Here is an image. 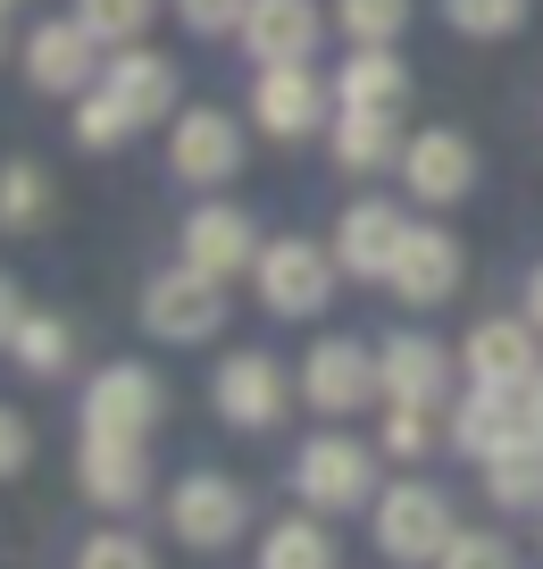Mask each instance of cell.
I'll list each match as a JSON object with an SVG mask.
<instances>
[{
    "label": "cell",
    "mask_w": 543,
    "mask_h": 569,
    "mask_svg": "<svg viewBox=\"0 0 543 569\" xmlns=\"http://www.w3.org/2000/svg\"><path fill=\"white\" fill-rule=\"evenodd\" d=\"M9 352H18V369L59 377V369L76 360V327H68V319H51V310H26L18 336H9Z\"/></svg>",
    "instance_id": "d4e9b609"
},
{
    "label": "cell",
    "mask_w": 543,
    "mask_h": 569,
    "mask_svg": "<svg viewBox=\"0 0 543 569\" xmlns=\"http://www.w3.org/2000/svg\"><path fill=\"white\" fill-rule=\"evenodd\" d=\"M76 569H159V561H151V545H142V536H125V528H101L84 552H76Z\"/></svg>",
    "instance_id": "d6a6232c"
},
{
    "label": "cell",
    "mask_w": 543,
    "mask_h": 569,
    "mask_svg": "<svg viewBox=\"0 0 543 569\" xmlns=\"http://www.w3.org/2000/svg\"><path fill=\"white\" fill-rule=\"evenodd\" d=\"M460 369H469V386H510L519 393L526 377H535V327L526 319H485L469 336V352H460Z\"/></svg>",
    "instance_id": "d6986e66"
},
{
    "label": "cell",
    "mask_w": 543,
    "mask_h": 569,
    "mask_svg": "<svg viewBox=\"0 0 543 569\" xmlns=\"http://www.w3.org/2000/svg\"><path fill=\"white\" fill-rule=\"evenodd\" d=\"M168 168L184 184H234L243 177V126L227 109H184L168 134Z\"/></svg>",
    "instance_id": "ba28073f"
},
{
    "label": "cell",
    "mask_w": 543,
    "mask_h": 569,
    "mask_svg": "<svg viewBox=\"0 0 543 569\" xmlns=\"http://www.w3.org/2000/svg\"><path fill=\"white\" fill-rule=\"evenodd\" d=\"M485 495L502 502V511H543V445L535 436H519L510 452L485 461Z\"/></svg>",
    "instance_id": "cb8c5ba5"
},
{
    "label": "cell",
    "mask_w": 543,
    "mask_h": 569,
    "mask_svg": "<svg viewBox=\"0 0 543 569\" xmlns=\"http://www.w3.org/2000/svg\"><path fill=\"white\" fill-rule=\"evenodd\" d=\"M168 528H175V545H193V552H227L251 528V495L234 478H218V469H193L168 495Z\"/></svg>",
    "instance_id": "3957f363"
},
{
    "label": "cell",
    "mask_w": 543,
    "mask_h": 569,
    "mask_svg": "<svg viewBox=\"0 0 543 569\" xmlns=\"http://www.w3.org/2000/svg\"><path fill=\"white\" fill-rule=\"evenodd\" d=\"M402 101H410L402 59H385V42H360V51L343 59V76H334V109H360V118H402Z\"/></svg>",
    "instance_id": "44dd1931"
},
{
    "label": "cell",
    "mask_w": 543,
    "mask_h": 569,
    "mask_svg": "<svg viewBox=\"0 0 543 569\" xmlns=\"http://www.w3.org/2000/svg\"><path fill=\"white\" fill-rule=\"evenodd\" d=\"M42 218H51V177H42L34 160H9L0 168V227H42Z\"/></svg>",
    "instance_id": "4316f807"
},
{
    "label": "cell",
    "mask_w": 543,
    "mask_h": 569,
    "mask_svg": "<svg viewBox=\"0 0 543 569\" xmlns=\"http://www.w3.org/2000/svg\"><path fill=\"white\" fill-rule=\"evenodd\" d=\"M26 461H34V427H26L9 402H0V478H18Z\"/></svg>",
    "instance_id": "d590c367"
},
{
    "label": "cell",
    "mask_w": 543,
    "mask_h": 569,
    "mask_svg": "<svg viewBox=\"0 0 543 569\" xmlns=\"http://www.w3.org/2000/svg\"><path fill=\"white\" fill-rule=\"evenodd\" d=\"M101 51V42H92V26L84 18H68V26H34V34H26V76H34L42 92H84L92 76L109 68V59H92Z\"/></svg>",
    "instance_id": "4fadbf2b"
},
{
    "label": "cell",
    "mask_w": 543,
    "mask_h": 569,
    "mask_svg": "<svg viewBox=\"0 0 543 569\" xmlns=\"http://www.w3.org/2000/svg\"><path fill=\"white\" fill-rule=\"evenodd\" d=\"M334 160L351 177H369V168L393 160V118H360V109H334Z\"/></svg>",
    "instance_id": "484cf974"
},
{
    "label": "cell",
    "mask_w": 543,
    "mask_h": 569,
    "mask_svg": "<svg viewBox=\"0 0 543 569\" xmlns=\"http://www.w3.org/2000/svg\"><path fill=\"white\" fill-rule=\"evenodd\" d=\"M142 327H151L159 343H210L218 327H227V293H218V277H201V268H168V277H151V293H142Z\"/></svg>",
    "instance_id": "8992f818"
},
{
    "label": "cell",
    "mask_w": 543,
    "mask_h": 569,
    "mask_svg": "<svg viewBox=\"0 0 543 569\" xmlns=\"http://www.w3.org/2000/svg\"><path fill=\"white\" fill-rule=\"evenodd\" d=\"M125 134H134V118L118 109V92H109V84L76 101V142H84V151H118Z\"/></svg>",
    "instance_id": "f546056e"
},
{
    "label": "cell",
    "mask_w": 543,
    "mask_h": 569,
    "mask_svg": "<svg viewBox=\"0 0 543 569\" xmlns=\"http://www.w3.org/2000/svg\"><path fill=\"white\" fill-rule=\"evenodd\" d=\"M293 495L310 502V511H360V502H376V452L360 445V436H310V445L293 452Z\"/></svg>",
    "instance_id": "6da1fadb"
},
{
    "label": "cell",
    "mask_w": 543,
    "mask_h": 569,
    "mask_svg": "<svg viewBox=\"0 0 543 569\" xmlns=\"http://www.w3.org/2000/svg\"><path fill=\"white\" fill-rule=\"evenodd\" d=\"M76 18L92 26L101 51H134V34L159 18V0H76Z\"/></svg>",
    "instance_id": "83f0119b"
},
{
    "label": "cell",
    "mask_w": 543,
    "mask_h": 569,
    "mask_svg": "<svg viewBox=\"0 0 543 569\" xmlns=\"http://www.w3.org/2000/svg\"><path fill=\"white\" fill-rule=\"evenodd\" d=\"M251 118L276 142H301L310 126H326V84L310 68H260L251 76Z\"/></svg>",
    "instance_id": "7c38bea8"
},
{
    "label": "cell",
    "mask_w": 543,
    "mask_h": 569,
    "mask_svg": "<svg viewBox=\"0 0 543 569\" xmlns=\"http://www.w3.org/2000/svg\"><path fill=\"white\" fill-rule=\"evenodd\" d=\"M519 393H526V436H535V445H543V369H535V377H526V386H519Z\"/></svg>",
    "instance_id": "8d00e7d4"
},
{
    "label": "cell",
    "mask_w": 543,
    "mask_h": 569,
    "mask_svg": "<svg viewBox=\"0 0 543 569\" xmlns=\"http://www.w3.org/2000/svg\"><path fill=\"white\" fill-rule=\"evenodd\" d=\"M452 502H443V486H393V495H376V552L385 561H443V545H452Z\"/></svg>",
    "instance_id": "277c9868"
},
{
    "label": "cell",
    "mask_w": 543,
    "mask_h": 569,
    "mask_svg": "<svg viewBox=\"0 0 543 569\" xmlns=\"http://www.w3.org/2000/svg\"><path fill=\"white\" fill-rule=\"evenodd\" d=\"M260 569H343L334 561V528L318 511H293L260 536Z\"/></svg>",
    "instance_id": "603a6c76"
},
{
    "label": "cell",
    "mask_w": 543,
    "mask_h": 569,
    "mask_svg": "<svg viewBox=\"0 0 543 569\" xmlns=\"http://www.w3.org/2000/svg\"><path fill=\"white\" fill-rule=\"evenodd\" d=\"M210 393H218V419L243 427V436H268V427L284 419V402H293V386H284V369H276L268 352H234V360H218Z\"/></svg>",
    "instance_id": "52a82bcc"
},
{
    "label": "cell",
    "mask_w": 543,
    "mask_h": 569,
    "mask_svg": "<svg viewBox=\"0 0 543 569\" xmlns=\"http://www.w3.org/2000/svg\"><path fill=\"white\" fill-rule=\"evenodd\" d=\"M101 84L118 92V109H125L134 126H159V118L175 109V68H168L159 51H142V42L109 59V68H101Z\"/></svg>",
    "instance_id": "7402d4cb"
},
{
    "label": "cell",
    "mask_w": 543,
    "mask_h": 569,
    "mask_svg": "<svg viewBox=\"0 0 543 569\" xmlns=\"http://www.w3.org/2000/svg\"><path fill=\"white\" fill-rule=\"evenodd\" d=\"M175 243H184V268H201V277H218V284L243 277V268H260V251H268L260 227H251L234 201H210V210H193Z\"/></svg>",
    "instance_id": "9c48e42d"
},
{
    "label": "cell",
    "mask_w": 543,
    "mask_h": 569,
    "mask_svg": "<svg viewBox=\"0 0 543 569\" xmlns=\"http://www.w3.org/2000/svg\"><path fill=\"white\" fill-rule=\"evenodd\" d=\"M393 293H402L410 310H435L443 293H460V243L443 227H410L402 234V260H393Z\"/></svg>",
    "instance_id": "9a60e30c"
},
{
    "label": "cell",
    "mask_w": 543,
    "mask_h": 569,
    "mask_svg": "<svg viewBox=\"0 0 543 569\" xmlns=\"http://www.w3.org/2000/svg\"><path fill=\"white\" fill-rule=\"evenodd\" d=\"M402 234H410V218L393 210V201H351L343 227H334V260H343V277H393Z\"/></svg>",
    "instance_id": "5bb4252c"
},
{
    "label": "cell",
    "mask_w": 543,
    "mask_h": 569,
    "mask_svg": "<svg viewBox=\"0 0 543 569\" xmlns=\"http://www.w3.org/2000/svg\"><path fill=\"white\" fill-rule=\"evenodd\" d=\"M159 410H168V386H159L142 360H109L101 377L84 386V436H151Z\"/></svg>",
    "instance_id": "5b68a950"
},
{
    "label": "cell",
    "mask_w": 543,
    "mask_h": 569,
    "mask_svg": "<svg viewBox=\"0 0 543 569\" xmlns=\"http://www.w3.org/2000/svg\"><path fill=\"white\" fill-rule=\"evenodd\" d=\"M526 327L543 336V260H535V277H526Z\"/></svg>",
    "instance_id": "f35d334b"
},
{
    "label": "cell",
    "mask_w": 543,
    "mask_h": 569,
    "mask_svg": "<svg viewBox=\"0 0 543 569\" xmlns=\"http://www.w3.org/2000/svg\"><path fill=\"white\" fill-rule=\"evenodd\" d=\"M334 18L351 42H393L410 26V0H334Z\"/></svg>",
    "instance_id": "4dcf8cb0"
},
{
    "label": "cell",
    "mask_w": 543,
    "mask_h": 569,
    "mask_svg": "<svg viewBox=\"0 0 543 569\" xmlns=\"http://www.w3.org/2000/svg\"><path fill=\"white\" fill-rule=\"evenodd\" d=\"M402 184L426 201V210H443V201H469L476 184V151L452 134V126H426V134L402 142Z\"/></svg>",
    "instance_id": "8fae6325"
},
{
    "label": "cell",
    "mask_w": 543,
    "mask_h": 569,
    "mask_svg": "<svg viewBox=\"0 0 543 569\" xmlns=\"http://www.w3.org/2000/svg\"><path fill=\"white\" fill-rule=\"evenodd\" d=\"M243 51L260 59V68H301V59L318 51V9L310 0H251Z\"/></svg>",
    "instance_id": "ac0fdd59"
},
{
    "label": "cell",
    "mask_w": 543,
    "mask_h": 569,
    "mask_svg": "<svg viewBox=\"0 0 543 569\" xmlns=\"http://www.w3.org/2000/svg\"><path fill=\"white\" fill-rule=\"evenodd\" d=\"M76 478H84V495L101 502V511H134V502L151 495V461H142L134 436H84Z\"/></svg>",
    "instance_id": "e0dca14e"
},
{
    "label": "cell",
    "mask_w": 543,
    "mask_h": 569,
    "mask_svg": "<svg viewBox=\"0 0 543 569\" xmlns=\"http://www.w3.org/2000/svg\"><path fill=\"white\" fill-rule=\"evenodd\" d=\"M443 26L452 34H476V42H502L526 26V0H443Z\"/></svg>",
    "instance_id": "f1b7e54d"
},
{
    "label": "cell",
    "mask_w": 543,
    "mask_h": 569,
    "mask_svg": "<svg viewBox=\"0 0 543 569\" xmlns=\"http://www.w3.org/2000/svg\"><path fill=\"white\" fill-rule=\"evenodd\" d=\"M18 319H26V310H18V284H9V277H0V343H9V336H18Z\"/></svg>",
    "instance_id": "74e56055"
},
{
    "label": "cell",
    "mask_w": 543,
    "mask_h": 569,
    "mask_svg": "<svg viewBox=\"0 0 543 569\" xmlns=\"http://www.w3.org/2000/svg\"><path fill=\"white\" fill-rule=\"evenodd\" d=\"M519 436H526V393H510V386L460 393V410H452V445L469 452V461H493V452H510Z\"/></svg>",
    "instance_id": "2e32d148"
},
{
    "label": "cell",
    "mask_w": 543,
    "mask_h": 569,
    "mask_svg": "<svg viewBox=\"0 0 543 569\" xmlns=\"http://www.w3.org/2000/svg\"><path fill=\"white\" fill-rule=\"evenodd\" d=\"M260 302L276 310V319H318L326 310V293H334V277H343V260L334 251H318L310 234H284V243H268L260 251Z\"/></svg>",
    "instance_id": "7a4b0ae2"
},
{
    "label": "cell",
    "mask_w": 543,
    "mask_h": 569,
    "mask_svg": "<svg viewBox=\"0 0 543 569\" xmlns=\"http://www.w3.org/2000/svg\"><path fill=\"white\" fill-rule=\"evenodd\" d=\"M0 9H9V0H0Z\"/></svg>",
    "instance_id": "ab89813d"
},
{
    "label": "cell",
    "mask_w": 543,
    "mask_h": 569,
    "mask_svg": "<svg viewBox=\"0 0 543 569\" xmlns=\"http://www.w3.org/2000/svg\"><path fill=\"white\" fill-rule=\"evenodd\" d=\"M435 569H519V561H510V545H502V536H452Z\"/></svg>",
    "instance_id": "e575fe53"
},
{
    "label": "cell",
    "mask_w": 543,
    "mask_h": 569,
    "mask_svg": "<svg viewBox=\"0 0 543 569\" xmlns=\"http://www.w3.org/2000/svg\"><path fill=\"white\" fill-rule=\"evenodd\" d=\"M175 18L193 26V34H243L251 0H175Z\"/></svg>",
    "instance_id": "836d02e7"
},
{
    "label": "cell",
    "mask_w": 543,
    "mask_h": 569,
    "mask_svg": "<svg viewBox=\"0 0 543 569\" xmlns=\"http://www.w3.org/2000/svg\"><path fill=\"white\" fill-rule=\"evenodd\" d=\"M385 393V377H376V360L360 352V343H310V360H301V402H318L326 419H351L360 402H376Z\"/></svg>",
    "instance_id": "30bf717a"
},
{
    "label": "cell",
    "mask_w": 543,
    "mask_h": 569,
    "mask_svg": "<svg viewBox=\"0 0 543 569\" xmlns=\"http://www.w3.org/2000/svg\"><path fill=\"white\" fill-rule=\"evenodd\" d=\"M376 377H385L393 402H426L435 410L443 393H452V352H443L435 336H393L385 352H376Z\"/></svg>",
    "instance_id": "ffe728a7"
},
{
    "label": "cell",
    "mask_w": 543,
    "mask_h": 569,
    "mask_svg": "<svg viewBox=\"0 0 543 569\" xmlns=\"http://www.w3.org/2000/svg\"><path fill=\"white\" fill-rule=\"evenodd\" d=\"M426 445H435V410H426V402H393L385 410V452H393V461H419Z\"/></svg>",
    "instance_id": "1f68e13d"
}]
</instances>
